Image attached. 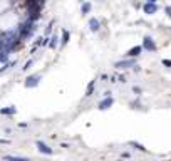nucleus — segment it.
Instances as JSON below:
<instances>
[{
	"mask_svg": "<svg viewBox=\"0 0 171 161\" xmlns=\"http://www.w3.org/2000/svg\"><path fill=\"white\" fill-rule=\"evenodd\" d=\"M131 144H133V146H136V148H138V149H141V151H146V148H144V146H141V144H138V143H131Z\"/></svg>",
	"mask_w": 171,
	"mask_h": 161,
	"instance_id": "11",
	"label": "nucleus"
},
{
	"mask_svg": "<svg viewBox=\"0 0 171 161\" xmlns=\"http://www.w3.org/2000/svg\"><path fill=\"white\" fill-rule=\"evenodd\" d=\"M143 10H144V13H156V10H158V5H156L154 2H146L144 3V7H143Z\"/></svg>",
	"mask_w": 171,
	"mask_h": 161,
	"instance_id": "2",
	"label": "nucleus"
},
{
	"mask_svg": "<svg viewBox=\"0 0 171 161\" xmlns=\"http://www.w3.org/2000/svg\"><path fill=\"white\" fill-rule=\"evenodd\" d=\"M112 102H114V101H112V97H106L104 101H101V102H99V109H101V111L109 109V107L112 106Z\"/></svg>",
	"mask_w": 171,
	"mask_h": 161,
	"instance_id": "3",
	"label": "nucleus"
},
{
	"mask_svg": "<svg viewBox=\"0 0 171 161\" xmlns=\"http://www.w3.org/2000/svg\"><path fill=\"white\" fill-rule=\"evenodd\" d=\"M39 79H40V77H39V76H32V77H29V79H27V82H25V86H27V87L37 86V82H39Z\"/></svg>",
	"mask_w": 171,
	"mask_h": 161,
	"instance_id": "5",
	"label": "nucleus"
},
{
	"mask_svg": "<svg viewBox=\"0 0 171 161\" xmlns=\"http://www.w3.org/2000/svg\"><path fill=\"white\" fill-rule=\"evenodd\" d=\"M146 2H154V3H156V2H158V0H146Z\"/></svg>",
	"mask_w": 171,
	"mask_h": 161,
	"instance_id": "17",
	"label": "nucleus"
},
{
	"mask_svg": "<svg viewBox=\"0 0 171 161\" xmlns=\"http://www.w3.org/2000/svg\"><path fill=\"white\" fill-rule=\"evenodd\" d=\"M134 66V61H121V62H116V67L119 69H128V67Z\"/></svg>",
	"mask_w": 171,
	"mask_h": 161,
	"instance_id": "4",
	"label": "nucleus"
},
{
	"mask_svg": "<svg viewBox=\"0 0 171 161\" xmlns=\"http://www.w3.org/2000/svg\"><path fill=\"white\" fill-rule=\"evenodd\" d=\"M92 89H94V81H92L91 84H89V87H87V96H89L91 92H92Z\"/></svg>",
	"mask_w": 171,
	"mask_h": 161,
	"instance_id": "10",
	"label": "nucleus"
},
{
	"mask_svg": "<svg viewBox=\"0 0 171 161\" xmlns=\"http://www.w3.org/2000/svg\"><path fill=\"white\" fill-rule=\"evenodd\" d=\"M0 144H8V141H5V139H0Z\"/></svg>",
	"mask_w": 171,
	"mask_h": 161,
	"instance_id": "16",
	"label": "nucleus"
},
{
	"mask_svg": "<svg viewBox=\"0 0 171 161\" xmlns=\"http://www.w3.org/2000/svg\"><path fill=\"white\" fill-rule=\"evenodd\" d=\"M56 44H57V37H54L52 42H51V47H56Z\"/></svg>",
	"mask_w": 171,
	"mask_h": 161,
	"instance_id": "14",
	"label": "nucleus"
},
{
	"mask_svg": "<svg viewBox=\"0 0 171 161\" xmlns=\"http://www.w3.org/2000/svg\"><path fill=\"white\" fill-rule=\"evenodd\" d=\"M141 51H143V47H139V46H136V47H133V49H131V51L128 52V56H129V57H138Z\"/></svg>",
	"mask_w": 171,
	"mask_h": 161,
	"instance_id": "6",
	"label": "nucleus"
},
{
	"mask_svg": "<svg viewBox=\"0 0 171 161\" xmlns=\"http://www.w3.org/2000/svg\"><path fill=\"white\" fill-rule=\"evenodd\" d=\"M164 12H166V15H168V17H171V5L166 7V8H164Z\"/></svg>",
	"mask_w": 171,
	"mask_h": 161,
	"instance_id": "12",
	"label": "nucleus"
},
{
	"mask_svg": "<svg viewBox=\"0 0 171 161\" xmlns=\"http://www.w3.org/2000/svg\"><path fill=\"white\" fill-rule=\"evenodd\" d=\"M37 146H39V149H40L42 153H45V154H51L52 153V149L47 148V144H44L42 141H37Z\"/></svg>",
	"mask_w": 171,
	"mask_h": 161,
	"instance_id": "7",
	"label": "nucleus"
},
{
	"mask_svg": "<svg viewBox=\"0 0 171 161\" xmlns=\"http://www.w3.org/2000/svg\"><path fill=\"white\" fill-rule=\"evenodd\" d=\"M67 40H69V32H64V40H62V44H66Z\"/></svg>",
	"mask_w": 171,
	"mask_h": 161,
	"instance_id": "13",
	"label": "nucleus"
},
{
	"mask_svg": "<svg viewBox=\"0 0 171 161\" xmlns=\"http://www.w3.org/2000/svg\"><path fill=\"white\" fill-rule=\"evenodd\" d=\"M143 49L154 52V51H156V44H154L153 39H151V37H144V40H143Z\"/></svg>",
	"mask_w": 171,
	"mask_h": 161,
	"instance_id": "1",
	"label": "nucleus"
},
{
	"mask_svg": "<svg viewBox=\"0 0 171 161\" xmlns=\"http://www.w3.org/2000/svg\"><path fill=\"white\" fill-rule=\"evenodd\" d=\"M81 10H82V13H87V12L91 10V3H89V2H86L84 5H82V8H81Z\"/></svg>",
	"mask_w": 171,
	"mask_h": 161,
	"instance_id": "9",
	"label": "nucleus"
},
{
	"mask_svg": "<svg viewBox=\"0 0 171 161\" xmlns=\"http://www.w3.org/2000/svg\"><path fill=\"white\" fill-rule=\"evenodd\" d=\"M89 27H91V30H99V22L96 20V19H91L89 20Z\"/></svg>",
	"mask_w": 171,
	"mask_h": 161,
	"instance_id": "8",
	"label": "nucleus"
},
{
	"mask_svg": "<svg viewBox=\"0 0 171 161\" xmlns=\"http://www.w3.org/2000/svg\"><path fill=\"white\" fill-rule=\"evenodd\" d=\"M163 64H164V66H168V67H171V61H168V59H164V61H163Z\"/></svg>",
	"mask_w": 171,
	"mask_h": 161,
	"instance_id": "15",
	"label": "nucleus"
}]
</instances>
